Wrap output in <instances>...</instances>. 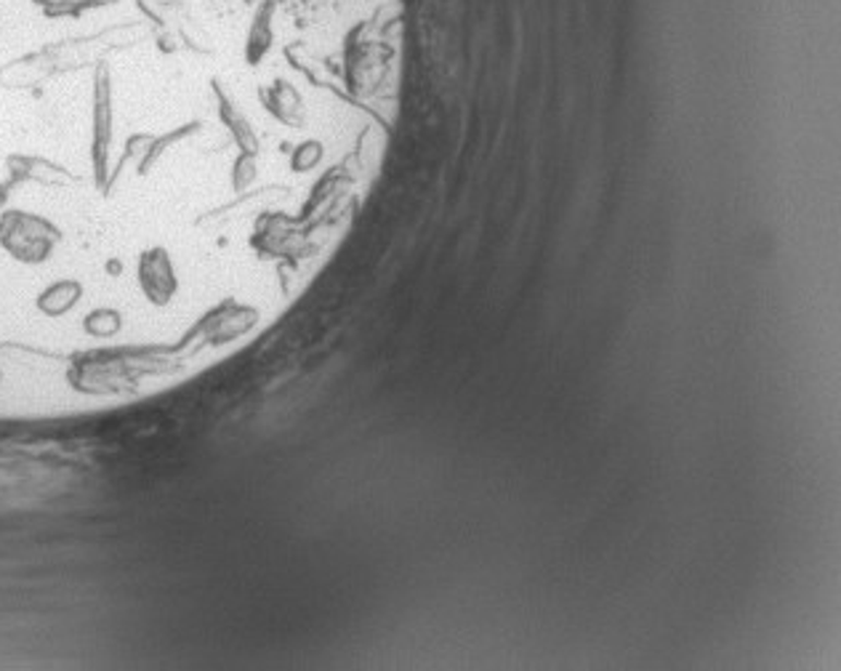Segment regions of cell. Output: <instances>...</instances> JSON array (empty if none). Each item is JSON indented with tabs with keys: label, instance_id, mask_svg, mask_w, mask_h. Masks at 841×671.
Here are the masks:
<instances>
[{
	"label": "cell",
	"instance_id": "obj_5",
	"mask_svg": "<svg viewBox=\"0 0 841 671\" xmlns=\"http://www.w3.org/2000/svg\"><path fill=\"white\" fill-rule=\"evenodd\" d=\"M157 40H160L163 51H177L179 48V33H163Z\"/></svg>",
	"mask_w": 841,
	"mask_h": 671
},
{
	"label": "cell",
	"instance_id": "obj_3",
	"mask_svg": "<svg viewBox=\"0 0 841 671\" xmlns=\"http://www.w3.org/2000/svg\"><path fill=\"white\" fill-rule=\"evenodd\" d=\"M139 9L144 11V16L153 22H173L179 16H187L184 3H173V0H139Z\"/></svg>",
	"mask_w": 841,
	"mask_h": 671
},
{
	"label": "cell",
	"instance_id": "obj_4",
	"mask_svg": "<svg viewBox=\"0 0 841 671\" xmlns=\"http://www.w3.org/2000/svg\"><path fill=\"white\" fill-rule=\"evenodd\" d=\"M35 3L44 5L46 16H77L81 11L115 3V0H35Z\"/></svg>",
	"mask_w": 841,
	"mask_h": 671
},
{
	"label": "cell",
	"instance_id": "obj_2",
	"mask_svg": "<svg viewBox=\"0 0 841 671\" xmlns=\"http://www.w3.org/2000/svg\"><path fill=\"white\" fill-rule=\"evenodd\" d=\"M139 283H142L149 301L166 304L171 299L179 283L166 248H149V251L142 253V259H139Z\"/></svg>",
	"mask_w": 841,
	"mask_h": 671
},
{
	"label": "cell",
	"instance_id": "obj_1",
	"mask_svg": "<svg viewBox=\"0 0 841 671\" xmlns=\"http://www.w3.org/2000/svg\"><path fill=\"white\" fill-rule=\"evenodd\" d=\"M57 229L38 216H24L20 211L3 216L0 221V243L22 262H40L51 253Z\"/></svg>",
	"mask_w": 841,
	"mask_h": 671
}]
</instances>
